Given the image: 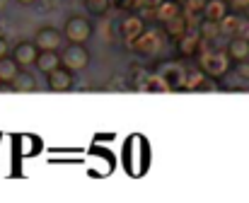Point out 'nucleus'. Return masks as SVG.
Here are the masks:
<instances>
[{
    "instance_id": "f257e3e1",
    "label": "nucleus",
    "mask_w": 249,
    "mask_h": 203,
    "mask_svg": "<svg viewBox=\"0 0 249 203\" xmlns=\"http://www.w3.org/2000/svg\"><path fill=\"white\" fill-rule=\"evenodd\" d=\"M194 56L198 58V70L203 75L213 78V80H220L232 66V61L228 58L225 49H206L203 41H201V46H198V51Z\"/></svg>"
},
{
    "instance_id": "f03ea898",
    "label": "nucleus",
    "mask_w": 249,
    "mask_h": 203,
    "mask_svg": "<svg viewBox=\"0 0 249 203\" xmlns=\"http://www.w3.org/2000/svg\"><path fill=\"white\" fill-rule=\"evenodd\" d=\"M61 34L68 44H87L89 36H92V22L83 15H73V17L66 19Z\"/></svg>"
},
{
    "instance_id": "7ed1b4c3",
    "label": "nucleus",
    "mask_w": 249,
    "mask_h": 203,
    "mask_svg": "<svg viewBox=\"0 0 249 203\" xmlns=\"http://www.w3.org/2000/svg\"><path fill=\"white\" fill-rule=\"evenodd\" d=\"M61 66H66L68 70L78 73V70H85L89 66V51L85 44H68L61 53Z\"/></svg>"
},
{
    "instance_id": "20e7f679",
    "label": "nucleus",
    "mask_w": 249,
    "mask_h": 203,
    "mask_svg": "<svg viewBox=\"0 0 249 203\" xmlns=\"http://www.w3.org/2000/svg\"><path fill=\"white\" fill-rule=\"evenodd\" d=\"M143 29H145V22H143V17L136 15V12H128V15H124V17L119 19V34H121V41H124L126 46H131V44L143 34Z\"/></svg>"
},
{
    "instance_id": "39448f33",
    "label": "nucleus",
    "mask_w": 249,
    "mask_h": 203,
    "mask_svg": "<svg viewBox=\"0 0 249 203\" xmlns=\"http://www.w3.org/2000/svg\"><path fill=\"white\" fill-rule=\"evenodd\" d=\"M133 46V51L136 53H141V56H153V53H158L160 51V46H162V36H160V32H155V29H143V34L131 44Z\"/></svg>"
},
{
    "instance_id": "423d86ee",
    "label": "nucleus",
    "mask_w": 249,
    "mask_h": 203,
    "mask_svg": "<svg viewBox=\"0 0 249 203\" xmlns=\"http://www.w3.org/2000/svg\"><path fill=\"white\" fill-rule=\"evenodd\" d=\"M46 85L51 92H68L73 90V70H68L66 66H58L53 70L46 73Z\"/></svg>"
},
{
    "instance_id": "0eeeda50",
    "label": "nucleus",
    "mask_w": 249,
    "mask_h": 203,
    "mask_svg": "<svg viewBox=\"0 0 249 203\" xmlns=\"http://www.w3.org/2000/svg\"><path fill=\"white\" fill-rule=\"evenodd\" d=\"M34 44L39 51H58L63 46V34L53 27H41L34 36Z\"/></svg>"
},
{
    "instance_id": "6e6552de",
    "label": "nucleus",
    "mask_w": 249,
    "mask_h": 203,
    "mask_svg": "<svg viewBox=\"0 0 249 203\" xmlns=\"http://www.w3.org/2000/svg\"><path fill=\"white\" fill-rule=\"evenodd\" d=\"M36 53H39V49H36L34 41H19V44L12 49V61H15L19 68H29V66H34Z\"/></svg>"
},
{
    "instance_id": "1a4fd4ad",
    "label": "nucleus",
    "mask_w": 249,
    "mask_h": 203,
    "mask_svg": "<svg viewBox=\"0 0 249 203\" xmlns=\"http://www.w3.org/2000/svg\"><path fill=\"white\" fill-rule=\"evenodd\" d=\"M174 41H177V51H179L181 56H194V53L198 51V46H201L198 29H191V27H189L181 36H177Z\"/></svg>"
},
{
    "instance_id": "9d476101",
    "label": "nucleus",
    "mask_w": 249,
    "mask_h": 203,
    "mask_svg": "<svg viewBox=\"0 0 249 203\" xmlns=\"http://www.w3.org/2000/svg\"><path fill=\"white\" fill-rule=\"evenodd\" d=\"M225 53H228V58L232 63H240V61L249 58V39H245V36H232L228 41V46H225Z\"/></svg>"
},
{
    "instance_id": "9b49d317",
    "label": "nucleus",
    "mask_w": 249,
    "mask_h": 203,
    "mask_svg": "<svg viewBox=\"0 0 249 203\" xmlns=\"http://www.w3.org/2000/svg\"><path fill=\"white\" fill-rule=\"evenodd\" d=\"M228 12H230L228 0H206V2H203V7H201L203 19H213V22H220Z\"/></svg>"
},
{
    "instance_id": "f8f14e48",
    "label": "nucleus",
    "mask_w": 249,
    "mask_h": 203,
    "mask_svg": "<svg viewBox=\"0 0 249 203\" xmlns=\"http://www.w3.org/2000/svg\"><path fill=\"white\" fill-rule=\"evenodd\" d=\"M10 87H12L15 92H34V90H36V78H34L27 68H19V73L12 78Z\"/></svg>"
},
{
    "instance_id": "ddd939ff",
    "label": "nucleus",
    "mask_w": 249,
    "mask_h": 203,
    "mask_svg": "<svg viewBox=\"0 0 249 203\" xmlns=\"http://www.w3.org/2000/svg\"><path fill=\"white\" fill-rule=\"evenodd\" d=\"M153 12H155V19H158L160 24H165L167 19H172V17H177L179 12H184V7H181V2H177V0H162Z\"/></svg>"
},
{
    "instance_id": "4468645a",
    "label": "nucleus",
    "mask_w": 249,
    "mask_h": 203,
    "mask_svg": "<svg viewBox=\"0 0 249 203\" xmlns=\"http://www.w3.org/2000/svg\"><path fill=\"white\" fill-rule=\"evenodd\" d=\"M34 66H36V70L39 73H49V70H53V68H58L61 66V56H58V51H39L36 53V61H34Z\"/></svg>"
},
{
    "instance_id": "2eb2a0df",
    "label": "nucleus",
    "mask_w": 249,
    "mask_h": 203,
    "mask_svg": "<svg viewBox=\"0 0 249 203\" xmlns=\"http://www.w3.org/2000/svg\"><path fill=\"white\" fill-rule=\"evenodd\" d=\"M162 29H165V34L169 36V39H177V36H181V34L189 29V17H186V12H179L177 17L167 19L165 24H162Z\"/></svg>"
},
{
    "instance_id": "dca6fc26",
    "label": "nucleus",
    "mask_w": 249,
    "mask_h": 203,
    "mask_svg": "<svg viewBox=\"0 0 249 203\" xmlns=\"http://www.w3.org/2000/svg\"><path fill=\"white\" fill-rule=\"evenodd\" d=\"M17 73H19V66L12 61V56H2L0 58V85H10Z\"/></svg>"
},
{
    "instance_id": "f3484780",
    "label": "nucleus",
    "mask_w": 249,
    "mask_h": 203,
    "mask_svg": "<svg viewBox=\"0 0 249 203\" xmlns=\"http://www.w3.org/2000/svg\"><path fill=\"white\" fill-rule=\"evenodd\" d=\"M196 29H198L201 41H213V39L220 36V24L213 22V19H201V27H196Z\"/></svg>"
},
{
    "instance_id": "a211bd4d",
    "label": "nucleus",
    "mask_w": 249,
    "mask_h": 203,
    "mask_svg": "<svg viewBox=\"0 0 249 203\" xmlns=\"http://www.w3.org/2000/svg\"><path fill=\"white\" fill-rule=\"evenodd\" d=\"M218 24H220V34H230V36H235L242 22H240V17H237V15H232V10H230V12L218 22Z\"/></svg>"
},
{
    "instance_id": "6ab92c4d",
    "label": "nucleus",
    "mask_w": 249,
    "mask_h": 203,
    "mask_svg": "<svg viewBox=\"0 0 249 203\" xmlns=\"http://www.w3.org/2000/svg\"><path fill=\"white\" fill-rule=\"evenodd\" d=\"M111 7V0H85V10L92 15V17H102L107 15Z\"/></svg>"
},
{
    "instance_id": "aec40b11",
    "label": "nucleus",
    "mask_w": 249,
    "mask_h": 203,
    "mask_svg": "<svg viewBox=\"0 0 249 203\" xmlns=\"http://www.w3.org/2000/svg\"><path fill=\"white\" fill-rule=\"evenodd\" d=\"M235 66V73L240 75V78H245V80H249V58H245V61H240V63H232Z\"/></svg>"
},
{
    "instance_id": "412c9836",
    "label": "nucleus",
    "mask_w": 249,
    "mask_h": 203,
    "mask_svg": "<svg viewBox=\"0 0 249 203\" xmlns=\"http://www.w3.org/2000/svg\"><path fill=\"white\" fill-rule=\"evenodd\" d=\"M184 2H186L189 15H194V12H201V7H203V2H206V0H184Z\"/></svg>"
},
{
    "instance_id": "4be33fe9",
    "label": "nucleus",
    "mask_w": 249,
    "mask_h": 203,
    "mask_svg": "<svg viewBox=\"0 0 249 203\" xmlns=\"http://www.w3.org/2000/svg\"><path fill=\"white\" fill-rule=\"evenodd\" d=\"M228 5H230V10H235V12H242L245 7H249V0H228Z\"/></svg>"
},
{
    "instance_id": "5701e85b",
    "label": "nucleus",
    "mask_w": 249,
    "mask_h": 203,
    "mask_svg": "<svg viewBox=\"0 0 249 203\" xmlns=\"http://www.w3.org/2000/svg\"><path fill=\"white\" fill-rule=\"evenodd\" d=\"M162 0H138V7H145V10H155Z\"/></svg>"
},
{
    "instance_id": "b1692460",
    "label": "nucleus",
    "mask_w": 249,
    "mask_h": 203,
    "mask_svg": "<svg viewBox=\"0 0 249 203\" xmlns=\"http://www.w3.org/2000/svg\"><path fill=\"white\" fill-rule=\"evenodd\" d=\"M2 56H10V44H7L5 36H0V58Z\"/></svg>"
},
{
    "instance_id": "393cba45",
    "label": "nucleus",
    "mask_w": 249,
    "mask_h": 203,
    "mask_svg": "<svg viewBox=\"0 0 249 203\" xmlns=\"http://www.w3.org/2000/svg\"><path fill=\"white\" fill-rule=\"evenodd\" d=\"M15 2H19V5H34L36 0H15Z\"/></svg>"
},
{
    "instance_id": "a878e982",
    "label": "nucleus",
    "mask_w": 249,
    "mask_h": 203,
    "mask_svg": "<svg viewBox=\"0 0 249 203\" xmlns=\"http://www.w3.org/2000/svg\"><path fill=\"white\" fill-rule=\"evenodd\" d=\"M7 2H10V0H0V12H2V10L7 7Z\"/></svg>"
},
{
    "instance_id": "bb28decb",
    "label": "nucleus",
    "mask_w": 249,
    "mask_h": 203,
    "mask_svg": "<svg viewBox=\"0 0 249 203\" xmlns=\"http://www.w3.org/2000/svg\"><path fill=\"white\" fill-rule=\"evenodd\" d=\"M242 15L247 17V22H249V7H245V10H242Z\"/></svg>"
},
{
    "instance_id": "cd10ccee",
    "label": "nucleus",
    "mask_w": 249,
    "mask_h": 203,
    "mask_svg": "<svg viewBox=\"0 0 249 203\" xmlns=\"http://www.w3.org/2000/svg\"><path fill=\"white\" fill-rule=\"evenodd\" d=\"M177 2H184V0H177Z\"/></svg>"
}]
</instances>
